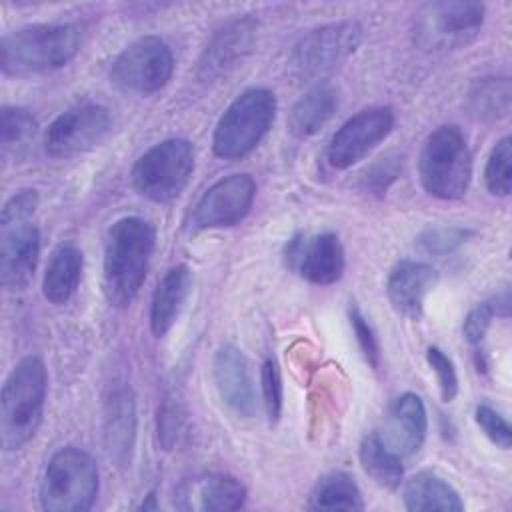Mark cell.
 Segmentation results:
<instances>
[{"label":"cell","instance_id":"15","mask_svg":"<svg viewBox=\"0 0 512 512\" xmlns=\"http://www.w3.org/2000/svg\"><path fill=\"white\" fill-rule=\"evenodd\" d=\"M40 254V232L30 220L0 224V280L16 292L34 278Z\"/></svg>","mask_w":512,"mask_h":512},{"label":"cell","instance_id":"3","mask_svg":"<svg viewBox=\"0 0 512 512\" xmlns=\"http://www.w3.org/2000/svg\"><path fill=\"white\" fill-rule=\"evenodd\" d=\"M46 388L48 374L38 356H26L12 368L0 396V444L4 450H18L34 438L42 422Z\"/></svg>","mask_w":512,"mask_h":512},{"label":"cell","instance_id":"10","mask_svg":"<svg viewBox=\"0 0 512 512\" xmlns=\"http://www.w3.org/2000/svg\"><path fill=\"white\" fill-rule=\"evenodd\" d=\"M110 112L94 102H84L62 112L46 130L44 148L52 158H70L98 146L110 132Z\"/></svg>","mask_w":512,"mask_h":512},{"label":"cell","instance_id":"23","mask_svg":"<svg viewBox=\"0 0 512 512\" xmlns=\"http://www.w3.org/2000/svg\"><path fill=\"white\" fill-rule=\"evenodd\" d=\"M82 268H84V256L80 248L72 244L60 246L52 254L44 272V280H42L44 298L52 304L68 302L80 284Z\"/></svg>","mask_w":512,"mask_h":512},{"label":"cell","instance_id":"9","mask_svg":"<svg viewBox=\"0 0 512 512\" xmlns=\"http://www.w3.org/2000/svg\"><path fill=\"white\" fill-rule=\"evenodd\" d=\"M362 28L354 20L310 30L298 40L292 52V70L298 78L318 80L344 64L360 46Z\"/></svg>","mask_w":512,"mask_h":512},{"label":"cell","instance_id":"35","mask_svg":"<svg viewBox=\"0 0 512 512\" xmlns=\"http://www.w3.org/2000/svg\"><path fill=\"white\" fill-rule=\"evenodd\" d=\"M468 234L462 228H432L418 236V246L428 254H446L462 246Z\"/></svg>","mask_w":512,"mask_h":512},{"label":"cell","instance_id":"39","mask_svg":"<svg viewBox=\"0 0 512 512\" xmlns=\"http://www.w3.org/2000/svg\"><path fill=\"white\" fill-rule=\"evenodd\" d=\"M400 164L402 162L398 156L382 158L378 164H374L370 168V172H366V188H370L374 192H384L388 188V184L398 176Z\"/></svg>","mask_w":512,"mask_h":512},{"label":"cell","instance_id":"14","mask_svg":"<svg viewBox=\"0 0 512 512\" xmlns=\"http://www.w3.org/2000/svg\"><path fill=\"white\" fill-rule=\"evenodd\" d=\"M286 262L304 280L326 286L340 280L344 272V248L332 232L296 236L286 246Z\"/></svg>","mask_w":512,"mask_h":512},{"label":"cell","instance_id":"16","mask_svg":"<svg viewBox=\"0 0 512 512\" xmlns=\"http://www.w3.org/2000/svg\"><path fill=\"white\" fill-rule=\"evenodd\" d=\"M258 24L252 18H238L222 26L204 48L198 64V76L204 82L228 76L252 52Z\"/></svg>","mask_w":512,"mask_h":512},{"label":"cell","instance_id":"19","mask_svg":"<svg viewBox=\"0 0 512 512\" xmlns=\"http://www.w3.org/2000/svg\"><path fill=\"white\" fill-rule=\"evenodd\" d=\"M438 280L436 270L424 262L402 260L398 262L388 276L386 294L392 308L408 318H418L424 308L428 292Z\"/></svg>","mask_w":512,"mask_h":512},{"label":"cell","instance_id":"18","mask_svg":"<svg viewBox=\"0 0 512 512\" xmlns=\"http://www.w3.org/2000/svg\"><path fill=\"white\" fill-rule=\"evenodd\" d=\"M212 374L226 408L238 418H252L256 414V394L246 356L236 346L224 344L214 356Z\"/></svg>","mask_w":512,"mask_h":512},{"label":"cell","instance_id":"30","mask_svg":"<svg viewBox=\"0 0 512 512\" xmlns=\"http://www.w3.org/2000/svg\"><path fill=\"white\" fill-rule=\"evenodd\" d=\"M484 180L494 196H508L512 190V140L504 136L490 150Z\"/></svg>","mask_w":512,"mask_h":512},{"label":"cell","instance_id":"6","mask_svg":"<svg viewBox=\"0 0 512 512\" xmlns=\"http://www.w3.org/2000/svg\"><path fill=\"white\" fill-rule=\"evenodd\" d=\"M98 496V466L74 446L52 454L40 484V504L48 512H84Z\"/></svg>","mask_w":512,"mask_h":512},{"label":"cell","instance_id":"38","mask_svg":"<svg viewBox=\"0 0 512 512\" xmlns=\"http://www.w3.org/2000/svg\"><path fill=\"white\" fill-rule=\"evenodd\" d=\"M38 206V194L36 190H20L14 194L2 208L0 214V224L8 222H20V220H30Z\"/></svg>","mask_w":512,"mask_h":512},{"label":"cell","instance_id":"4","mask_svg":"<svg viewBox=\"0 0 512 512\" xmlns=\"http://www.w3.org/2000/svg\"><path fill=\"white\" fill-rule=\"evenodd\" d=\"M418 172L424 190L434 198L458 200L466 194L472 176V156L458 126H440L424 140Z\"/></svg>","mask_w":512,"mask_h":512},{"label":"cell","instance_id":"25","mask_svg":"<svg viewBox=\"0 0 512 512\" xmlns=\"http://www.w3.org/2000/svg\"><path fill=\"white\" fill-rule=\"evenodd\" d=\"M310 510H362V496L356 482L346 472L322 476L308 500Z\"/></svg>","mask_w":512,"mask_h":512},{"label":"cell","instance_id":"28","mask_svg":"<svg viewBox=\"0 0 512 512\" xmlns=\"http://www.w3.org/2000/svg\"><path fill=\"white\" fill-rule=\"evenodd\" d=\"M508 78H484L476 82L468 94L470 110L480 120H500L510 112Z\"/></svg>","mask_w":512,"mask_h":512},{"label":"cell","instance_id":"17","mask_svg":"<svg viewBox=\"0 0 512 512\" xmlns=\"http://www.w3.org/2000/svg\"><path fill=\"white\" fill-rule=\"evenodd\" d=\"M426 430L428 418L424 402L420 396L406 392L388 406L382 430L376 432V436L390 452L406 458L420 450L426 438Z\"/></svg>","mask_w":512,"mask_h":512},{"label":"cell","instance_id":"33","mask_svg":"<svg viewBox=\"0 0 512 512\" xmlns=\"http://www.w3.org/2000/svg\"><path fill=\"white\" fill-rule=\"evenodd\" d=\"M426 360H428L432 372L436 374L442 400L452 402L454 396L458 394V376H456V368H454L452 360L436 346H430L426 350Z\"/></svg>","mask_w":512,"mask_h":512},{"label":"cell","instance_id":"36","mask_svg":"<svg viewBox=\"0 0 512 512\" xmlns=\"http://www.w3.org/2000/svg\"><path fill=\"white\" fill-rule=\"evenodd\" d=\"M494 314H498V298L482 302L468 312L464 320V336L472 346H480L484 342Z\"/></svg>","mask_w":512,"mask_h":512},{"label":"cell","instance_id":"20","mask_svg":"<svg viewBox=\"0 0 512 512\" xmlns=\"http://www.w3.org/2000/svg\"><path fill=\"white\" fill-rule=\"evenodd\" d=\"M136 438V402L130 388L110 394L104 408V444L108 456L124 466L130 462Z\"/></svg>","mask_w":512,"mask_h":512},{"label":"cell","instance_id":"26","mask_svg":"<svg viewBox=\"0 0 512 512\" xmlns=\"http://www.w3.org/2000/svg\"><path fill=\"white\" fill-rule=\"evenodd\" d=\"M360 464L364 472L382 488L394 490L402 482V458L390 452L376 436L368 434L360 444Z\"/></svg>","mask_w":512,"mask_h":512},{"label":"cell","instance_id":"21","mask_svg":"<svg viewBox=\"0 0 512 512\" xmlns=\"http://www.w3.org/2000/svg\"><path fill=\"white\" fill-rule=\"evenodd\" d=\"M190 270L184 264L172 266L162 280L158 282L154 296H152V304H150V328L154 336H164L176 322L188 290H190Z\"/></svg>","mask_w":512,"mask_h":512},{"label":"cell","instance_id":"24","mask_svg":"<svg viewBox=\"0 0 512 512\" xmlns=\"http://www.w3.org/2000/svg\"><path fill=\"white\" fill-rule=\"evenodd\" d=\"M404 506L408 510H462L458 492L432 472H418L404 484Z\"/></svg>","mask_w":512,"mask_h":512},{"label":"cell","instance_id":"8","mask_svg":"<svg viewBox=\"0 0 512 512\" xmlns=\"http://www.w3.org/2000/svg\"><path fill=\"white\" fill-rule=\"evenodd\" d=\"M174 72V56L168 44L156 36H144L126 46L110 68V82L122 92L154 94L168 84Z\"/></svg>","mask_w":512,"mask_h":512},{"label":"cell","instance_id":"27","mask_svg":"<svg viewBox=\"0 0 512 512\" xmlns=\"http://www.w3.org/2000/svg\"><path fill=\"white\" fill-rule=\"evenodd\" d=\"M198 500L194 508L200 510H238L244 506L246 488L232 476L212 474L202 478L192 488Z\"/></svg>","mask_w":512,"mask_h":512},{"label":"cell","instance_id":"2","mask_svg":"<svg viewBox=\"0 0 512 512\" xmlns=\"http://www.w3.org/2000/svg\"><path fill=\"white\" fill-rule=\"evenodd\" d=\"M82 44L74 24H34L2 36L0 66L8 76L42 74L66 66Z\"/></svg>","mask_w":512,"mask_h":512},{"label":"cell","instance_id":"1","mask_svg":"<svg viewBox=\"0 0 512 512\" xmlns=\"http://www.w3.org/2000/svg\"><path fill=\"white\" fill-rule=\"evenodd\" d=\"M156 244L154 226L138 216L116 220L104 242V294L116 308H126L138 296Z\"/></svg>","mask_w":512,"mask_h":512},{"label":"cell","instance_id":"5","mask_svg":"<svg viewBox=\"0 0 512 512\" xmlns=\"http://www.w3.org/2000/svg\"><path fill=\"white\" fill-rule=\"evenodd\" d=\"M276 96L268 88L244 90L220 116L212 150L218 158L236 160L250 154L274 124Z\"/></svg>","mask_w":512,"mask_h":512},{"label":"cell","instance_id":"31","mask_svg":"<svg viewBox=\"0 0 512 512\" xmlns=\"http://www.w3.org/2000/svg\"><path fill=\"white\" fill-rule=\"evenodd\" d=\"M260 384H262V404H264L266 416L274 424L282 414V378H280L278 364L272 358L264 360L260 368Z\"/></svg>","mask_w":512,"mask_h":512},{"label":"cell","instance_id":"11","mask_svg":"<svg viewBox=\"0 0 512 512\" xmlns=\"http://www.w3.org/2000/svg\"><path fill=\"white\" fill-rule=\"evenodd\" d=\"M484 4L468 0H444L420 10L418 40L426 48H456L468 44L484 22Z\"/></svg>","mask_w":512,"mask_h":512},{"label":"cell","instance_id":"32","mask_svg":"<svg viewBox=\"0 0 512 512\" xmlns=\"http://www.w3.org/2000/svg\"><path fill=\"white\" fill-rule=\"evenodd\" d=\"M186 434V412L180 404L164 402L158 408V438L166 450L174 448Z\"/></svg>","mask_w":512,"mask_h":512},{"label":"cell","instance_id":"13","mask_svg":"<svg viewBox=\"0 0 512 512\" xmlns=\"http://www.w3.org/2000/svg\"><path fill=\"white\" fill-rule=\"evenodd\" d=\"M256 184L248 174H232L214 182L194 208L196 228H228L244 220L252 208Z\"/></svg>","mask_w":512,"mask_h":512},{"label":"cell","instance_id":"34","mask_svg":"<svg viewBox=\"0 0 512 512\" xmlns=\"http://www.w3.org/2000/svg\"><path fill=\"white\" fill-rule=\"evenodd\" d=\"M476 424L482 428V432L502 450H508L512 444V430L504 416H500L492 406L478 404L474 410Z\"/></svg>","mask_w":512,"mask_h":512},{"label":"cell","instance_id":"7","mask_svg":"<svg viewBox=\"0 0 512 512\" xmlns=\"http://www.w3.org/2000/svg\"><path fill=\"white\" fill-rule=\"evenodd\" d=\"M194 172V146L184 138H168L146 150L132 168L134 190L152 202L180 196Z\"/></svg>","mask_w":512,"mask_h":512},{"label":"cell","instance_id":"37","mask_svg":"<svg viewBox=\"0 0 512 512\" xmlns=\"http://www.w3.org/2000/svg\"><path fill=\"white\" fill-rule=\"evenodd\" d=\"M350 324L354 328L358 346L364 354V358L370 362L372 368H378L380 362V348H378V340L374 336L372 326L366 322V318L360 314L358 308H350Z\"/></svg>","mask_w":512,"mask_h":512},{"label":"cell","instance_id":"12","mask_svg":"<svg viewBox=\"0 0 512 512\" xmlns=\"http://www.w3.org/2000/svg\"><path fill=\"white\" fill-rule=\"evenodd\" d=\"M394 128V112L376 106L346 120L328 144V162L336 170H346L374 150Z\"/></svg>","mask_w":512,"mask_h":512},{"label":"cell","instance_id":"29","mask_svg":"<svg viewBox=\"0 0 512 512\" xmlns=\"http://www.w3.org/2000/svg\"><path fill=\"white\" fill-rule=\"evenodd\" d=\"M36 134L34 116L16 106H2L0 110V146L2 154L8 156L14 150L28 146V142Z\"/></svg>","mask_w":512,"mask_h":512},{"label":"cell","instance_id":"22","mask_svg":"<svg viewBox=\"0 0 512 512\" xmlns=\"http://www.w3.org/2000/svg\"><path fill=\"white\" fill-rule=\"evenodd\" d=\"M338 92L332 84L318 82L306 90L288 114V132L296 138L316 134L336 112Z\"/></svg>","mask_w":512,"mask_h":512}]
</instances>
